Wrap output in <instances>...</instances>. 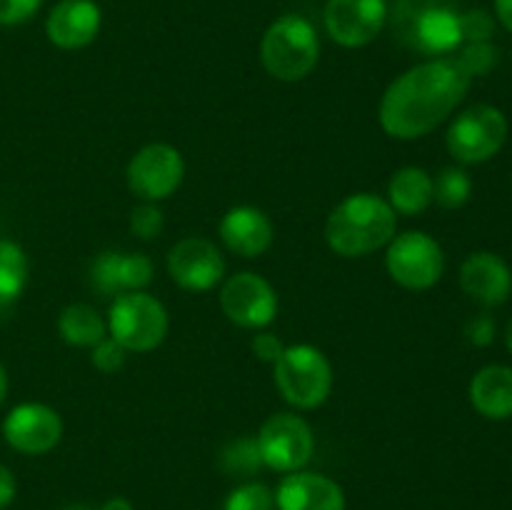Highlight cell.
Wrapping results in <instances>:
<instances>
[{"instance_id": "1", "label": "cell", "mask_w": 512, "mask_h": 510, "mask_svg": "<svg viewBox=\"0 0 512 510\" xmlns=\"http://www.w3.org/2000/svg\"><path fill=\"white\" fill-rule=\"evenodd\" d=\"M470 83L455 58L425 60L388 85L378 108L380 125L395 140L423 138L463 103Z\"/></svg>"}, {"instance_id": "2", "label": "cell", "mask_w": 512, "mask_h": 510, "mask_svg": "<svg viewBox=\"0 0 512 510\" xmlns=\"http://www.w3.org/2000/svg\"><path fill=\"white\" fill-rule=\"evenodd\" d=\"M398 215L388 200L373 193H355L340 200L325 223L330 250L343 258H363L395 238Z\"/></svg>"}, {"instance_id": "3", "label": "cell", "mask_w": 512, "mask_h": 510, "mask_svg": "<svg viewBox=\"0 0 512 510\" xmlns=\"http://www.w3.org/2000/svg\"><path fill=\"white\" fill-rule=\"evenodd\" d=\"M388 18L400 43L423 55L443 58L463 45L460 10L453 0H395Z\"/></svg>"}, {"instance_id": "4", "label": "cell", "mask_w": 512, "mask_h": 510, "mask_svg": "<svg viewBox=\"0 0 512 510\" xmlns=\"http://www.w3.org/2000/svg\"><path fill=\"white\" fill-rule=\"evenodd\" d=\"M260 60L275 80L298 83L308 78L320 60L318 30L303 15H280L265 30Z\"/></svg>"}, {"instance_id": "5", "label": "cell", "mask_w": 512, "mask_h": 510, "mask_svg": "<svg viewBox=\"0 0 512 510\" xmlns=\"http://www.w3.org/2000/svg\"><path fill=\"white\" fill-rule=\"evenodd\" d=\"M275 385L290 405L313 410L328 400L333 390V365L315 345H288L275 360Z\"/></svg>"}, {"instance_id": "6", "label": "cell", "mask_w": 512, "mask_h": 510, "mask_svg": "<svg viewBox=\"0 0 512 510\" xmlns=\"http://www.w3.org/2000/svg\"><path fill=\"white\" fill-rule=\"evenodd\" d=\"M108 333L130 353L155 350L168 335V310L158 298L133 290L115 295L108 310Z\"/></svg>"}, {"instance_id": "7", "label": "cell", "mask_w": 512, "mask_h": 510, "mask_svg": "<svg viewBox=\"0 0 512 510\" xmlns=\"http://www.w3.org/2000/svg\"><path fill=\"white\" fill-rule=\"evenodd\" d=\"M508 140V118L495 105H470L450 123L445 145L458 163L475 165L495 158Z\"/></svg>"}, {"instance_id": "8", "label": "cell", "mask_w": 512, "mask_h": 510, "mask_svg": "<svg viewBox=\"0 0 512 510\" xmlns=\"http://www.w3.org/2000/svg\"><path fill=\"white\" fill-rule=\"evenodd\" d=\"M385 268L390 278L408 290H428L443 278L445 255L435 238L423 230H408L388 243Z\"/></svg>"}, {"instance_id": "9", "label": "cell", "mask_w": 512, "mask_h": 510, "mask_svg": "<svg viewBox=\"0 0 512 510\" xmlns=\"http://www.w3.org/2000/svg\"><path fill=\"white\" fill-rule=\"evenodd\" d=\"M258 448L265 468L278 473H295L313 458L315 435L308 420L295 413H275L258 433Z\"/></svg>"}, {"instance_id": "10", "label": "cell", "mask_w": 512, "mask_h": 510, "mask_svg": "<svg viewBox=\"0 0 512 510\" xmlns=\"http://www.w3.org/2000/svg\"><path fill=\"white\" fill-rule=\"evenodd\" d=\"M128 188L145 203L170 198L185 178V163L178 148L168 143H150L140 148L128 163Z\"/></svg>"}, {"instance_id": "11", "label": "cell", "mask_w": 512, "mask_h": 510, "mask_svg": "<svg viewBox=\"0 0 512 510\" xmlns=\"http://www.w3.org/2000/svg\"><path fill=\"white\" fill-rule=\"evenodd\" d=\"M388 0H328L325 30L343 48H363L383 33L388 23Z\"/></svg>"}, {"instance_id": "12", "label": "cell", "mask_w": 512, "mask_h": 510, "mask_svg": "<svg viewBox=\"0 0 512 510\" xmlns=\"http://www.w3.org/2000/svg\"><path fill=\"white\" fill-rule=\"evenodd\" d=\"M220 308L240 328H265L278 315V295L263 275L245 270L225 280Z\"/></svg>"}, {"instance_id": "13", "label": "cell", "mask_w": 512, "mask_h": 510, "mask_svg": "<svg viewBox=\"0 0 512 510\" xmlns=\"http://www.w3.org/2000/svg\"><path fill=\"white\" fill-rule=\"evenodd\" d=\"M3 438L23 455L50 453L63 438V420L45 403H20L5 415Z\"/></svg>"}, {"instance_id": "14", "label": "cell", "mask_w": 512, "mask_h": 510, "mask_svg": "<svg viewBox=\"0 0 512 510\" xmlns=\"http://www.w3.org/2000/svg\"><path fill=\"white\" fill-rule=\"evenodd\" d=\"M168 273L180 288L193 290V293H205L215 288L225 275V260L215 243L205 238L178 240L168 253Z\"/></svg>"}, {"instance_id": "15", "label": "cell", "mask_w": 512, "mask_h": 510, "mask_svg": "<svg viewBox=\"0 0 512 510\" xmlns=\"http://www.w3.org/2000/svg\"><path fill=\"white\" fill-rule=\"evenodd\" d=\"M103 15L95 0H58L45 20V35L60 50H80L100 33Z\"/></svg>"}, {"instance_id": "16", "label": "cell", "mask_w": 512, "mask_h": 510, "mask_svg": "<svg viewBox=\"0 0 512 510\" xmlns=\"http://www.w3.org/2000/svg\"><path fill=\"white\" fill-rule=\"evenodd\" d=\"M460 288L485 308L503 305L512 293L510 265L490 250H478L460 265Z\"/></svg>"}, {"instance_id": "17", "label": "cell", "mask_w": 512, "mask_h": 510, "mask_svg": "<svg viewBox=\"0 0 512 510\" xmlns=\"http://www.w3.org/2000/svg\"><path fill=\"white\" fill-rule=\"evenodd\" d=\"M275 508L278 510H345L343 488L333 478L320 473L285 475L275 490Z\"/></svg>"}, {"instance_id": "18", "label": "cell", "mask_w": 512, "mask_h": 510, "mask_svg": "<svg viewBox=\"0 0 512 510\" xmlns=\"http://www.w3.org/2000/svg\"><path fill=\"white\" fill-rule=\"evenodd\" d=\"M220 238L240 258H260L273 245L275 230L268 215L253 205L230 208L220 220Z\"/></svg>"}, {"instance_id": "19", "label": "cell", "mask_w": 512, "mask_h": 510, "mask_svg": "<svg viewBox=\"0 0 512 510\" xmlns=\"http://www.w3.org/2000/svg\"><path fill=\"white\" fill-rule=\"evenodd\" d=\"M470 403L483 418H512V368L485 365L470 380Z\"/></svg>"}, {"instance_id": "20", "label": "cell", "mask_w": 512, "mask_h": 510, "mask_svg": "<svg viewBox=\"0 0 512 510\" xmlns=\"http://www.w3.org/2000/svg\"><path fill=\"white\" fill-rule=\"evenodd\" d=\"M388 203L400 215H420L433 203V178L428 170L400 168L388 183Z\"/></svg>"}, {"instance_id": "21", "label": "cell", "mask_w": 512, "mask_h": 510, "mask_svg": "<svg viewBox=\"0 0 512 510\" xmlns=\"http://www.w3.org/2000/svg\"><path fill=\"white\" fill-rule=\"evenodd\" d=\"M58 333L68 345H75V348H93L95 343H100L105 338L108 323H105L103 315L93 305L73 303L68 308H63V313L58 315Z\"/></svg>"}, {"instance_id": "22", "label": "cell", "mask_w": 512, "mask_h": 510, "mask_svg": "<svg viewBox=\"0 0 512 510\" xmlns=\"http://www.w3.org/2000/svg\"><path fill=\"white\" fill-rule=\"evenodd\" d=\"M28 285V255L13 240H0V305L20 298Z\"/></svg>"}, {"instance_id": "23", "label": "cell", "mask_w": 512, "mask_h": 510, "mask_svg": "<svg viewBox=\"0 0 512 510\" xmlns=\"http://www.w3.org/2000/svg\"><path fill=\"white\" fill-rule=\"evenodd\" d=\"M470 193H473V180L463 168H445L433 180V200L448 210L463 208L470 200Z\"/></svg>"}, {"instance_id": "24", "label": "cell", "mask_w": 512, "mask_h": 510, "mask_svg": "<svg viewBox=\"0 0 512 510\" xmlns=\"http://www.w3.org/2000/svg\"><path fill=\"white\" fill-rule=\"evenodd\" d=\"M115 278L120 293L143 290L153 280V260L143 253H118L115 260Z\"/></svg>"}, {"instance_id": "25", "label": "cell", "mask_w": 512, "mask_h": 510, "mask_svg": "<svg viewBox=\"0 0 512 510\" xmlns=\"http://www.w3.org/2000/svg\"><path fill=\"white\" fill-rule=\"evenodd\" d=\"M220 465L225 473L230 475H253L260 468H265L263 455H260L258 440L255 438H240L230 443L220 455Z\"/></svg>"}, {"instance_id": "26", "label": "cell", "mask_w": 512, "mask_h": 510, "mask_svg": "<svg viewBox=\"0 0 512 510\" xmlns=\"http://www.w3.org/2000/svg\"><path fill=\"white\" fill-rule=\"evenodd\" d=\"M223 510H275V493L265 483H245L225 498Z\"/></svg>"}, {"instance_id": "27", "label": "cell", "mask_w": 512, "mask_h": 510, "mask_svg": "<svg viewBox=\"0 0 512 510\" xmlns=\"http://www.w3.org/2000/svg\"><path fill=\"white\" fill-rule=\"evenodd\" d=\"M455 60L463 65L470 78H478V75H488L495 68L498 48L490 40H485V43H465L458 48V58Z\"/></svg>"}, {"instance_id": "28", "label": "cell", "mask_w": 512, "mask_h": 510, "mask_svg": "<svg viewBox=\"0 0 512 510\" xmlns=\"http://www.w3.org/2000/svg\"><path fill=\"white\" fill-rule=\"evenodd\" d=\"M130 230L143 240L158 238L163 230V210L155 203H143L130 213Z\"/></svg>"}, {"instance_id": "29", "label": "cell", "mask_w": 512, "mask_h": 510, "mask_svg": "<svg viewBox=\"0 0 512 510\" xmlns=\"http://www.w3.org/2000/svg\"><path fill=\"white\" fill-rule=\"evenodd\" d=\"M460 28H463V43H485L493 38L495 20L485 10H468L460 13Z\"/></svg>"}, {"instance_id": "30", "label": "cell", "mask_w": 512, "mask_h": 510, "mask_svg": "<svg viewBox=\"0 0 512 510\" xmlns=\"http://www.w3.org/2000/svg\"><path fill=\"white\" fill-rule=\"evenodd\" d=\"M125 353L128 350L120 343H115L113 338H103L100 343L93 345V365L100 370V373H115L125 365Z\"/></svg>"}, {"instance_id": "31", "label": "cell", "mask_w": 512, "mask_h": 510, "mask_svg": "<svg viewBox=\"0 0 512 510\" xmlns=\"http://www.w3.org/2000/svg\"><path fill=\"white\" fill-rule=\"evenodd\" d=\"M43 0H0V25H20L33 18Z\"/></svg>"}, {"instance_id": "32", "label": "cell", "mask_w": 512, "mask_h": 510, "mask_svg": "<svg viewBox=\"0 0 512 510\" xmlns=\"http://www.w3.org/2000/svg\"><path fill=\"white\" fill-rule=\"evenodd\" d=\"M465 335H468V340L473 345L485 348V345H490L495 340V320L485 313L475 315L468 323V328H465Z\"/></svg>"}, {"instance_id": "33", "label": "cell", "mask_w": 512, "mask_h": 510, "mask_svg": "<svg viewBox=\"0 0 512 510\" xmlns=\"http://www.w3.org/2000/svg\"><path fill=\"white\" fill-rule=\"evenodd\" d=\"M253 353L258 355L260 360H265V363H275V360L280 358V353L285 350V345L280 343V338H275L273 333H260L253 338Z\"/></svg>"}, {"instance_id": "34", "label": "cell", "mask_w": 512, "mask_h": 510, "mask_svg": "<svg viewBox=\"0 0 512 510\" xmlns=\"http://www.w3.org/2000/svg\"><path fill=\"white\" fill-rule=\"evenodd\" d=\"M15 490H18V485H15V475L10 473V468L0 465V510L8 508V505L13 503Z\"/></svg>"}, {"instance_id": "35", "label": "cell", "mask_w": 512, "mask_h": 510, "mask_svg": "<svg viewBox=\"0 0 512 510\" xmlns=\"http://www.w3.org/2000/svg\"><path fill=\"white\" fill-rule=\"evenodd\" d=\"M495 15L505 25V30L512 33V0H495Z\"/></svg>"}, {"instance_id": "36", "label": "cell", "mask_w": 512, "mask_h": 510, "mask_svg": "<svg viewBox=\"0 0 512 510\" xmlns=\"http://www.w3.org/2000/svg\"><path fill=\"white\" fill-rule=\"evenodd\" d=\"M100 510H133V505H130V500L125 498H110L105 500V505Z\"/></svg>"}, {"instance_id": "37", "label": "cell", "mask_w": 512, "mask_h": 510, "mask_svg": "<svg viewBox=\"0 0 512 510\" xmlns=\"http://www.w3.org/2000/svg\"><path fill=\"white\" fill-rule=\"evenodd\" d=\"M5 395H8V370H5L3 360H0V405H3Z\"/></svg>"}, {"instance_id": "38", "label": "cell", "mask_w": 512, "mask_h": 510, "mask_svg": "<svg viewBox=\"0 0 512 510\" xmlns=\"http://www.w3.org/2000/svg\"><path fill=\"white\" fill-rule=\"evenodd\" d=\"M505 343H508V350H510V355H512V318H510V323H508V330H505Z\"/></svg>"}, {"instance_id": "39", "label": "cell", "mask_w": 512, "mask_h": 510, "mask_svg": "<svg viewBox=\"0 0 512 510\" xmlns=\"http://www.w3.org/2000/svg\"><path fill=\"white\" fill-rule=\"evenodd\" d=\"M63 510H90L88 505H65Z\"/></svg>"}]
</instances>
